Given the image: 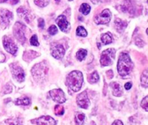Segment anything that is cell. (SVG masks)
Returning <instances> with one entry per match:
<instances>
[{"label":"cell","instance_id":"9c48e42d","mask_svg":"<svg viewBox=\"0 0 148 125\" xmlns=\"http://www.w3.org/2000/svg\"><path fill=\"white\" fill-rule=\"evenodd\" d=\"M3 46L6 51L12 55H15L17 51V46L16 45L14 42L8 36L3 37Z\"/></svg>","mask_w":148,"mask_h":125},{"label":"cell","instance_id":"7c38bea8","mask_svg":"<svg viewBox=\"0 0 148 125\" xmlns=\"http://www.w3.org/2000/svg\"><path fill=\"white\" fill-rule=\"evenodd\" d=\"M77 103L82 109H87L90 106V100L86 91H83L77 96Z\"/></svg>","mask_w":148,"mask_h":125},{"label":"cell","instance_id":"d6986e66","mask_svg":"<svg viewBox=\"0 0 148 125\" xmlns=\"http://www.w3.org/2000/svg\"><path fill=\"white\" fill-rule=\"evenodd\" d=\"M14 103L16 105H23V106H27L30 103V98L27 96H23V97L19 98L14 101Z\"/></svg>","mask_w":148,"mask_h":125},{"label":"cell","instance_id":"d590c367","mask_svg":"<svg viewBox=\"0 0 148 125\" xmlns=\"http://www.w3.org/2000/svg\"><path fill=\"white\" fill-rule=\"evenodd\" d=\"M106 73L108 78H112L114 77V73H113V71L111 70H109L108 71H107Z\"/></svg>","mask_w":148,"mask_h":125},{"label":"cell","instance_id":"f1b7e54d","mask_svg":"<svg viewBox=\"0 0 148 125\" xmlns=\"http://www.w3.org/2000/svg\"><path fill=\"white\" fill-rule=\"evenodd\" d=\"M7 122L9 123L10 125H23L22 124V122L20 119H9L7 121Z\"/></svg>","mask_w":148,"mask_h":125},{"label":"cell","instance_id":"ab89813d","mask_svg":"<svg viewBox=\"0 0 148 125\" xmlns=\"http://www.w3.org/2000/svg\"><path fill=\"white\" fill-rule=\"evenodd\" d=\"M10 1V0H0V1H1V2H5V1ZM18 1H19V0H12V4H17Z\"/></svg>","mask_w":148,"mask_h":125},{"label":"cell","instance_id":"4dcf8cb0","mask_svg":"<svg viewBox=\"0 0 148 125\" xmlns=\"http://www.w3.org/2000/svg\"><path fill=\"white\" fill-rule=\"evenodd\" d=\"M141 106L143 109L148 111V96L145 97L141 102Z\"/></svg>","mask_w":148,"mask_h":125},{"label":"cell","instance_id":"1f68e13d","mask_svg":"<svg viewBox=\"0 0 148 125\" xmlns=\"http://www.w3.org/2000/svg\"><path fill=\"white\" fill-rule=\"evenodd\" d=\"M12 91V87L11 84L10 83H7L4 86V87L3 88V93L4 94H7V93H11Z\"/></svg>","mask_w":148,"mask_h":125},{"label":"cell","instance_id":"5b68a950","mask_svg":"<svg viewBox=\"0 0 148 125\" xmlns=\"http://www.w3.org/2000/svg\"><path fill=\"white\" fill-rule=\"evenodd\" d=\"M25 26L20 22H16L14 25V28H13V33H14V37L21 44H24L25 42L26 41L25 34Z\"/></svg>","mask_w":148,"mask_h":125},{"label":"cell","instance_id":"f546056e","mask_svg":"<svg viewBox=\"0 0 148 125\" xmlns=\"http://www.w3.org/2000/svg\"><path fill=\"white\" fill-rule=\"evenodd\" d=\"M30 43L33 46H38L39 45V42L38 40V37L36 34H34L31 37L30 40Z\"/></svg>","mask_w":148,"mask_h":125},{"label":"cell","instance_id":"4316f807","mask_svg":"<svg viewBox=\"0 0 148 125\" xmlns=\"http://www.w3.org/2000/svg\"><path fill=\"white\" fill-rule=\"evenodd\" d=\"M54 113L57 116H62L64 113V109L62 105H56L54 107Z\"/></svg>","mask_w":148,"mask_h":125},{"label":"cell","instance_id":"603a6c76","mask_svg":"<svg viewBox=\"0 0 148 125\" xmlns=\"http://www.w3.org/2000/svg\"><path fill=\"white\" fill-rule=\"evenodd\" d=\"M90 6L88 4H86V3L82 4V5L79 7V11H80L82 14H83L84 15H88L90 13Z\"/></svg>","mask_w":148,"mask_h":125},{"label":"cell","instance_id":"7402d4cb","mask_svg":"<svg viewBox=\"0 0 148 125\" xmlns=\"http://www.w3.org/2000/svg\"><path fill=\"white\" fill-rule=\"evenodd\" d=\"M85 115L83 113H77L75 116V121L77 125H82L85 122Z\"/></svg>","mask_w":148,"mask_h":125},{"label":"cell","instance_id":"7bdbcfd3","mask_svg":"<svg viewBox=\"0 0 148 125\" xmlns=\"http://www.w3.org/2000/svg\"><path fill=\"white\" fill-rule=\"evenodd\" d=\"M69 1H72V0H69Z\"/></svg>","mask_w":148,"mask_h":125},{"label":"cell","instance_id":"ee69618b","mask_svg":"<svg viewBox=\"0 0 148 125\" xmlns=\"http://www.w3.org/2000/svg\"><path fill=\"white\" fill-rule=\"evenodd\" d=\"M147 3H148V0H147Z\"/></svg>","mask_w":148,"mask_h":125},{"label":"cell","instance_id":"74e56055","mask_svg":"<svg viewBox=\"0 0 148 125\" xmlns=\"http://www.w3.org/2000/svg\"><path fill=\"white\" fill-rule=\"evenodd\" d=\"M112 125H124V124H123V122H121V120L117 119V120H115L114 122H113Z\"/></svg>","mask_w":148,"mask_h":125},{"label":"cell","instance_id":"277c9868","mask_svg":"<svg viewBox=\"0 0 148 125\" xmlns=\"http://www.w3.org/2000/svg\"><path fill=\"white\" fill-rule=\"evenodd\" d=\"M116 50L114 48H109L104 50L101 54V64L102 66H111L115 60Z\"/></svg>","mask_w":148,"mask_h":125},{"label":"cell","instance_id":"3957f363","mask_svg":"<svg viewBox=\"0 0 148 125\" xmlns=\"http://www.w3.org/2000/svg\"><path fill=\"white\" fill-rule=\"evenodd\" d=\"M48 71H49V68L47 67L46 63H40L35 65L32 69V74L36 80H43L45 76L48 74Z\"/></svg>","mask_w":148,"mask_h":125},{"label":"cell","instance_id":"30bf717a","mask_svg":"<svg viewBox=\"0 0 148 125\" xmlns=\"http://www.w3.org/2000/svg\"><path fill=\"white\" fill-rule=\"evenodd\" d=\"M51 54L54 58L61 59L65 54V49L62 45L53 43L51 46Z\"/></svg>","mask_w":148,"mask_h":125},{"label":"cell","instance_id":"8d00e7d4","mask_svg":"<svg viewBox=\"0 0 148 125\" xmlns=\"http://www.w3.org/2000/svg\"><path fill=\"white\" fill-rule=\"evenodd\" d=\"M132 83H130V82H128V83H125L124 88L126 89V90H130V89L132 88Z\"/></svg>","mask_w":148,"mask_h":125},{"label":"cell","instance_id":"484cf974","mask_svg":"<svg viewBox=\"0 0 148 125\" xmlns=\"http://www.w3.org/2000/svg\"><path fill=\"white\" fill-rule=\"evenodd\" d=\"M76 33L78 36H80V37H85L88 35V32H87V30L82 26H79L77 28Z\"/></svg>","mask_w":148,"mask_h":125},{"label":"cell","instance_id":"d6a6232c","mask_svg":"<svg viewBox=\"0 0 148 125\" xmlns=\"http://www.w3.org/2000/svg\"><path fill=\"white\" fill-rule=\"evenodd\" d=\"M57 27H56L55 25H51L49 27V28L48 29V32H49V33L50 34H51V35H54V34H56V33H57Z\"/></svg>","mask_w":148,"mask_h":125},{"label":"cell","instance_id":"ac0fdd59","mask_svg":"<svg viewBox=\"0 0 148 125\" xmlns=\"http://www.w3.org/2000/svg\"><path fill=\"white\" fill-rule=\"evenodd\" d=\"M38 55H39V53L35 50H27V51L25 52L23 54V59L25 61L29 62L33 60V58H36Z\"/></svg>","mask_w":148,"mask_h":125},{"label":"cell","instance_id":"8fae6325","mask_svg":"<svg viewBox=\"0 0 148 125\" xmlns=\"http://www.w3.org/2000/svg\"><path fill=\"white\" fill-rule=\"evenodd\" d=\"M49 94H50L51 99L57 103H63L66 101L64 93L62 89H53L49 91Z\"/></svg>","mask_w":148,"mask_h":125},{"label":"cell","instance_id":"52a82bcc","mask_svg":"<svg viewBox=\"0 0 148 125\" xmlns=\"http://www.w3.org/2000/svg\"><path fill=\"white\" fill-rule=\"evenodd\" d=\"M111 19V12L109 9H106L101 11L98 15L95 16L94 21L97 24H107L109 23Z\"/></svg>","mask_w":148,"mask_h":125},{"label":"cell","instance_id":"d4e9b609","mask_svg":"<svg viewBox=\"0 0 148 125\" xmlns=\"http://www.w3.org/2000/svg\"><path fill=\"white\" fill-rule=\"evenodd\" d=\"M99 80V75H98V72L94 71L90 74V76L88 77V81L90 83H95L98 81Z\"/></svg>","mask_w":148,"mask_h":125},{"label":"cell","instance_id":"4fadbf2b","mask_svg":"<svg viewBox=\"0 0 148 125\" xmlns=\"http://www.w3.org/2000/svg\"><path fill=\"white\" fill-rule=\"evenodd\" d=\"M37 125H56V122L50 116H42L32 121Z\"/></svg>","mask_w":148,"mask_h":125},{"label":"cell","instance_id":"44dd1931","mask_svg":"<svg viewBox=\"0 0 148 125\" xmlns=\"http://www.w3.org/2000/svg\"><path fill=\"white\" fill-rule=\"evenodd\" d=\"M101 41H102L103 44L104 45H108L111 44L113 42L112 35L110 32L104 33L102 36H101Z\"/></svg>","mask_w":148,"mask_h":125},{"label":"cell","instance_id":"f35d334b","mask_svg":"<svg viewBox=\"0 0 148 125\" xmlns=\"http://www.w3.org/2000/svg\"><path fill=\"white\" fill-rule=\"evenodd\" d=\"M5 60V55L0 52V63H3Z\"/></svg>","mask_w":148,"mask_h":125},{"label":"cell","instance_id":"9a60e30c","mask_svg":"<svg viewBox=\"0 0 148 125\" xmlns=\"http://www.w3.org/2000/svg\"><path fill=\"white\" fill-rule=\"evenodd\" d=\"M17 14H18L20 17H23L27 22L30 23V22H31V20L33 17H32L31 14H30V13L29 12V11L27 9L25 8L24 7H20L17 9Z\"/></svg>","mask_w":148,"mask_h":125},{"label":"cell","instance_id":"cb8c5ba5","mask_svg":"<svg viewBox=\"0 0 148 125\" xmlns=\"http://www.w3.org/2000/svg\"><path fill=\"white\" fill-rule=\"evenodd\" d=\"M87 53H88V52H87L86 50H85V49H80V50H78L77 53H76L77 59L78 60H79V61H82V60H83L84 59H85V57H86Z\"/></svg>","mask_w":148,"mask_h":125},{"label":"cell","instance_id":"6da1fadb","mask_svg":"<svg viewBox=\"0 0 148 125\" xmlns=\"http://www.w3.org/2000/svg\"><path fill=\"white\" fill-rule=\"evenodd\" d=\"M83 83V75L79 70H74L69 73L66 77V84L70 90L74 92L79 91Z\"/></svg>","mask_w":148,"mask_h":125},{"label":"cell","instance_id":"5bb4252c","mask_svg":"<svg viewBox=\"0 0 148 125\" xmlns=\"http://www.w3.org/2000/svg\"><path fill=\"white\" fill-rule=\"evenodd\" d=\"M56 22L57 23L58 26L60 28L62 32H68L70 30V24L66 20V17L64 15H60L56 18Z\"/></svg>","mask_w":148,"mask_h":125},{"label":"cell","instance_id":"ba28073f","mask_svg":"<svg viewBox=\"0 0 148 125\" xmlns=\"http://www.w3.org/2000/svg\"><path fill=\"white\" fill-rule=\"evenodd\" d=\"M12 74L13 78L19 82H23L25 80V72L23 68L20 67L17 63H12L10 65Z\"/></svg>","mask_w":148,"mask_h":125},{"label":"cell","instance_id":"60d3db41","mask_svg":"<svg viewBox=\"0 0 148 125\" xmlns=\"http://www.w3.org/2000/svg\"><path fill=\"white\" fill-rule=\"evenodd\" d=\"M90 1H92L94 4H98V1H99V0H90Z\"/></svg>","mask_w":148,"mask_h":125},{"label":"cell","instance_id":"e0dca14e","mask_svg":"<svg viewBox=\"0 0 148 125\" xmlns=\"http://www.w3.org/2000/svg\"><path fill=\"white\" fill-rule=\"evenodd\" d=\"M114 24H115L116 30L119 33L122 32L127 26V22L123 21V20H120V19H116L115 22H114Z\"/></svg>","mask_w":148,"mask_h":125},{"label":"cell","instance_id":"7a4b0ae2","mask_svg":"<svg viewBox=\"0 0 148 125\" xmlns=\"http://www.w3.org/2000/svg\"><path fill=\"white\" fill-rule=\"evenodd\" d=\"M132 61L127 53H121L117 64V70L121 76H126L130 74L133 69Z\"/></svg>","mask_w":148,"mask_h":125},{"label":"cell","instance_id":"2e32d148","mask_svg":"<svg viewBox=\"0 0 148 125\" xmlns=\"http://www.w3.org/2000/svg\"><path fill=\"white\" fill-rule=\"evenodd\" d=\"M110 86L112 89L113 91V95L116 97H119L122 95L123 91L122 88H121V85L119 84L116 82H112L110 83Z\"/></svg>","mask_w":148,"mask_h":125},{"label":"cell","instance_id":"83f0119b","mask_svg":"<svg viewBox=\"0 0 148 125\" xmlns=\"http://www.w3.org/2000/svg\"><path fill=\"white\" fill-rule=\"evenodd\" d=\"M50 0H34V3L40 7H46L49 4Z\"/></svg>","mask_w":148,"mask_h":125},{"label":"cell","instance_id":"b9f144b4","mask_svg":"<svg viewBox=\"0 0 148 125\" xmlns=\"http://www.w3.org/2000/svg\"><path fill=\"white\" fill-rule=\"evenodd\" d=\"M146 32H147V34H148V28L147 29V31H146Z\"/></svg>","mask_w":148,"mask_h":125},{"label":"cell","instance_id":"ffe728a7","mask_svg":"<svg viewBox=\"0 0 148 125\" xmlns=\"http://www.w3.org/2000/svg\"><path fill=\"white\" fill-rule=\"evenodd\" d=\"M141 85L145 88L148 87V68L145 69L141 75Z\"/></svg>","mask_w":148,"mask_h":125},{"label":"cell","instance_id":"e575fe53","mask_svg":"<svg viewBox=\"0 0 148 125\" xmlns=\"http://www.w3.org/2000/svg\"><path fill=\"white\" fill-rule=\"evenodd\" d=\"M38 26L39 28L43 29L45 26V22L43 20V19L40 18L38 20Z\"/></svg>","mask_w":148,"mask_h":125},{"label":"cell","instance_id":"8992f818","mask_svg":"<svg viewBox=\"0 0 148 125\" xmlns=\"http://www.w3.org/2000/svg\"><path fill=\"white\" fill-rule=\"evenodd\" d=\"M13 19V14L12 11L6 9H0V27L2 29H6L11 22Z\"/></svg>","mask_w":148,"mask_h":125},{"label":"cell","instance_id":"836d02e7","mask_svg":"<svg viewBox=\"0 0 148 125\" xmlns=\"http://www.w3.org/2000/svg\"><path fill=\"white\" fill-rule=\"evenodd\" d=\"M135 44L137 45V46H139V47H143L145 45V43L141 38L137 37V38L135 40Z\"/></svg>","mask_w":148,"mask_h":125}]
</instances>
